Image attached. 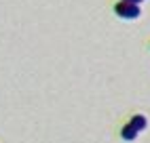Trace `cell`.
<instances>
[{
	"instance_id": "1",
	"label": "cell",
	"mask_w": 150,
	"mask_h": 143,
	"mask_svg": "<svg viewBox=\"0 0 150 143\" xmlns=\"http://www.w3.org/2000/svg\"><path fill=\"white\" fill-rule=\"evenodd\" d=\"M114 13L123 19H137L139 17V6L137 4H129V2H118L114 6Z\"/></svg>"
},
{
	"instance_id": "2",
	"label": "cell",
	"mask_w": 150,
	"mask_h": 143,
	"mask_svg": "<svg viewBox=\"0 0 150 143\" xmlns=\"http://www.w3.org/2000/svg\"><path fill=\"white\" fill-rule=\"evenodd\" d=\"M137 132H139V130H137V128L131 124V122H129V124H125V126H123V130H121V137H123L125 141H133V139L137 137Z\"/></svg>"
},
{
	"instance_id": "3",
	"label": "cell",
	"mask_w": 150,
	"mask_h": 143,
	"mask_svg": "<svg viewBox=\"0 0 150 143\" xmlns=\"http://www.w3.org/2000/svg\"><path fill=\"white\" fill-rule=\"evenodd\" d=\"M131 124H133L137 130H144V128H146V124H148V120H146V116H139V114H137V116H133V118H131Z\"/></svg>"
},
{
	"instance_id": "4",
	"label": "cell",
	"mask_w": 150,
	"mask_h": 143,
	"mask_svg": "<svg viewBox=\"0 0 150 143\" xmlns=\"http://www.w3.org/2000/svg\"><path fill=\"white\" fill-rule=\"evenodd\" d=\"M121 2H129V4H137V6H139V2H142V0H121Z\"/></svg>"
}]
</instances>
